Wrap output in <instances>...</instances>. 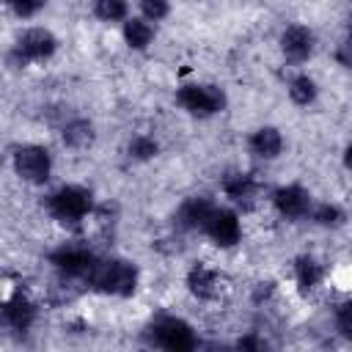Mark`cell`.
Returning <instances> with one entry per match:
<instances>
[{
  "instance_id": "1",
  "label": "cell",
  "mask_w": 352,
  "mask_h": 352,
  "mask_svg": "<svg viewBox=\"0 0 352 352\" xmlns=\"http://www.w3.org/2000/svg\"><path fill=\"white\" fill-rule=\"evenodd\" d=\"M85 278L94 289L107 294H121V297L132 294L138 283V272L129 261H94Z\"/></svg>"
},
{
  "instance_id": "2",
  "label": "cell",
  "mask_w": 352,
  "mask_h": 352,
  "mask_svg": "<svg viewBox=\"0 0 352 352\" xmlns=\"http://www.w3.org/2000/svg\"><path fill=\"white\" fill-rule=\"evenodd\" d=\"M91 209V192L82 187H63L50 198V212L60 220V223H80Z\"/></svg>"
},
{
  "instance_id": "3",
  "label": "cell",
  "mask_w": 352,
  "mask_h": 352,
  "mask_svg": "<svg viewBox=\"0 0 352 352\" xmlns=\"http://www.w3.org/2000/svg\"><path fill=\"white\" fill-rule=\"evenodd\" d=\"M176 99L192 116H212V113L223 110V104H226L223 91L214 85H184Z\"/></svg>"
},
{
  "instance_id": "4",
  "label": "cell",
  "mask_w": 352,
  "mask_h": 352,
  "mask_svg": "<svg viewBox=\"0 0 352 352\" xmlns=\"http://www.w3.org/2000/svg\"><path fill=\"white\" fill-rule=\"evenodd\" d=\"M14 165H16V173L25 179V182H33V184H41L50 179V154L38 146H25L14 154Z\"/></svg>"
},
{
  "instance_id": "5",
  "label": "cell",
  "mask_w": 352,
  "mask_h": 352,
  "mask_svg": "<svg viewBox=\"0 0 352 352\" xmlns=\"http://www.w3.org/2000/svg\"><path fill=\"white\" fill-rule=\"evenodd\" d=\"M154 336H157V344L165 346V349H173V352H184V349H192L195 346V336L190 330L187 322L182 319H173V316H165L154 324Z\"/></svg>"
},
{
  "instance_id": "6",
  "label": "cell",
  "mask_w": 352,
  "mask_h": 352,
  "mask_svg": "<svg viewBox=\"0 0 352 352\" xmlns=\"http://www.w3.org/2000/svg\"><path fill=\"white\" fill-rule=\"evenodd\" d=\"M204 231L223 248H231L236 239H239V220L234 212L228 209H212L206 223H204Z\"/></svg>"
},
{
  "instance_id": "7",
  "label": "cell",
  "mask_w": 352,
  "mask_h": 352,
  "mask_svg": "<svg viewBox=\"0 0 352 352\" xmlns=\"http://www.w3.org/2000/svg\"><path fill=\"white\" fill-rule=\"evenodd\" d=\"M55 52V36L44 28H33L28 33H22L19 44H16V55L22 60H41L50 58Z\"/></svg>"
},
{
  "instance_id": "8",
  "label": "cell",
  "mask_w": 352,
  "mask_h": 352,
  "mask_svg": "<svg viewBox=\"0 0 352 352\" xmlns=\"http://www.w3.org/2000/svg\"><path fill=\"white\" fill-rule=\"evenodd\" d=\"M94 261H96V258H94L88 250H80V248H63V250H58V253L52 256V264H55L60 272L77 275V278H85L88 270L94 267Z\"/></svg>"
},
{
  "instance_id": "9",
  "label": "cell",
  "mask_w": 352,
  "mask_h": 352,
  "mask_svg": "<svg viewBox=\"0 0 352 352\" xmlns=\"http://www.w3.org/2000/svg\"><path fill=\"white\" fill-rule=\"evenodd\" d=\"M308 192L302 190V187H297V184H292V187H280L278 192H275V206H278V212L280 214H286V217H302L305 212H308Z\"/></svg>"
},
{
  "instance_id": "10",
  "label": "cell",
  "mask_w": 352,
  "mask_h": 352,
  "mask_svg": "<svg viewBox=\"0 0 352 352\" xmlns=\"http://www.w3.org/2000/svg\"><path fill=\"white\" fill-rule=\"evenodd\" d=\"M33 305L28 302V297H22V294H14L3 308H0V316H3V322L8 324V327H14V330H28L30 327V322H33Z\"/></svg>"
},
{
  "instance_id": "11",
  "label": "cell",
  "mask_w": 352,
  "mask_h": 352,
  "mask_svg": "<svg viewBox=\"0 0 352 352\" xmlns=\"http://www.w3.org/2000/svg\"><path fill=\"white\" fill-rule=\"evenodd\" d=\"M280 44H283L286 58H292V60H305V58L311 55V50H314V36H311V30L294 25V28H289V30L283 33Z\"/></svg>"
},
{
  "instance_id": "12",
  "label": "cell",
  "mask_w": 352,
  "mask_h": 352,
  "mask_svg": "<svg viewBox=\"0 0 352 352\" xmlns=\"http://www.w3.org/2000/svg\"><path fill=\"white\" fill-rule=\"evenodd\" d=\"M187 286H190V292L198 294V297H214V294H217V286H220V278H217L214 270L198 264V267L190 270V275H187Z\"/></svg>"
},
{
  "instance_id": "13",
  "label": "cell",
  "mask_w": 352,
  "mask_h": 352,
  "mask_svg": "<svg viewBox=\"0 0 352 352\" xmlns=\"http://www.w3.org/2000/svg\"><path fill=\"white\" fill-rule=\"evenodd\" d=\"M212 209H214V206H212L206 198H190V201L179 209V223H182L184 228H204V223H206V217H209Z\"/></svg>"
},
{
  "instance_id": "14",
  "label": "cell",
  "mask_w": 352,
  "mask_h": 352,
  "mask_svg": "<svg viewBox=\"0 0 352 352\" xmlns=\"http://www.w3.org/2000/svg\"><path fill=\"white\" fill-rule=\"evenodd\" d=\"M250 151L258 154V157H278V151H280V135H278V129L264 126V129L253 132Z\"/></svg>"
},
{
  "instance_id": "15",
  "label": "cell",
  "mask_w": 352,
  "mask_h": 352,
  "mask_svg": "<svg viewBox=\"0 0 352 352\" xmlns=\"http://www.w3.org/2000/svg\"><path fill=\"white\" fill-rule=\"evenodd\" d=\"M223 190H226L234 201H245V198L253 195V190H256V179L248 176V173H231V176L223 179Z\"/></svg>"
},
{
  "instance_id": "16",
  "label": "cell",
  "mask_w": 352,
  "mask_h": 352,
  "mask_svg": "<svg viewBox=\"0 0 352 352\" xmlns=\"http://www.w3.org/2000/svg\"><path fill=\"white\" fill-rule=\"evenodd\" d=\"M297 283H300V289L302 292H311L319 280H322V267L311 258V256H302V258H297Z\"/></svg>"
},
{
  "instance_id": "17",
  "label": "cell",
  "mask_w": 352,
  "mask_h": 352,
  "mask_svg": "<svg viewBox=\"0 0 352 352\" xmlns=\"http://www.w3.org/2000/svg\"><path fill=\"white\" fill-rule=\"evenodd\" d=\"M124 36H126V44H129V47L143 50V47L151 41L154 30H151V25H148V22H143V19H129V22H126V28H124Z\"/></svg>"
},
{
  "instance_id": "18",
  "label": "cell",
  "mask_w": 352,
  "mask_h": 352,
  "mask_svg": "<svg viewBox=\"0 0 352 352\" xmlns=\"http://www.w3.org/2000/svg\"><path fill=\"white\" fill-rule=\"evenodd\" d=\"M63 140L66 146L72 148H85L91 140H94V129L88 121H72L66 129H63Z\"/></svg>"
},
{
  "instance_id": "19",
  "label": "cell",
  "mask_w": 352,
  "mask_h": 352,
  "mask_svg": "<svg viewBox=\"0 0 352 352\" xmlns=\"http://www.w3.org/2000/svg\"><path fill=\"white\" fill-rule=\"evenodd\" d=\"M289 94H292V99H294L297 104H308V102H314V96H316L314 80H311V77H294L292 85H289Z\"/></svg>"
},
{
  "instance_id": "20",
  "label": "cell",
  "mask_w": 352,
  "mask_h": 352,
  "mask_svg": "<svg viewBox=\"0 0 352 352\" xmlns=\"http://www.w3.org/2000/svg\"><path fill=\"white\" fill-rule=\"evenodd\" d=\"M96 14L107 22L121 19L126 14V0H96Z\"/></svg>"
},
{
  "instance_id": "21",
  "label": "cell",
  "mask_w": 352,
  "mask_h": 352,
  "mask_svg": "<svg viewBox=\"0 0 352 352\" xmlns=\"http://www.w3.org/2000/svg\"><path fill=\"white\" fill-rule=\"evenodd\" d=\"M129 151H132L138 160H148V157L157 154V143H154L151 138H135L132 146H129Z\"/></svg>"
},
{
  "instance_id": "22",
  "label": "cell",
  "mask_w": 352,
  "mask_h": 352,
  "mask_svg": "<svg viewBox=\"0 0 352 352\" xmlns=\"http://www.w3.org/2000/svg\"><path fill=\"white\" fill-rule=\"evenodd\" d=\"M314 217H316V223H322V226H338V223L344 220V214H341V209H338V206H330V204H324V206H319Z\"/></svg>"
},
{
  "instance_id": "23",
  "label": "cell",
  "mask_w": 352,
  "mask_h": 352,
  "mask_svg": "<svg viewBox=\"0 0 352 352\" xmlns=\"http://www.w3.org/2000/svg\"><path fill=\"white\" fill-rule=\"evenodd\" d=\"M140 8L148 19H162L168 14V0H140Z\"/></svg>"
},
{
  "instance_id": "24",
  "label": "cell",
  "mask_w": 352,
  "mask_h": 352,
  "mask_svg": "<svg viewBox=\"0 0 352 352\" xmlns=\"http://www.w3.org/2000/svg\"><path fill=\"white\" fill-rule=\"evenodd\" d=\"M16 14H22V16H30V14H36L41 6H44V0H6Z\"/></svg>"
},
{
  "instance_id": "25",
  "label": "cell",
  "mask_w": 352,
  "mask_h": 352,
  "mask_svg": "<svg viewBox=\"0 0 352 352\" xmlns=\"http://www.w3.org/2000/svg\"><path fill=\"white\" fill-rule=\"evenodd\" d=\"M338 327H341L344 336H352V305L349 302H344L338 308Z\"/></svg>"
},
{
  "instance_id": "26",
  "label": "cell",
  "mask_w": 352,
  "mask_h": 352,
  "mask_svg": "<svg viewBox=\"0 0 352 352\" xmlns=\"http://www.w3.org/2000/svg\"><path fill=\"white\" fill-rule=\"evenodd\" d=\"M239 346H245V349H261V341H256V338H245V341H239Z\"/></svg>"
}]
</instances>
